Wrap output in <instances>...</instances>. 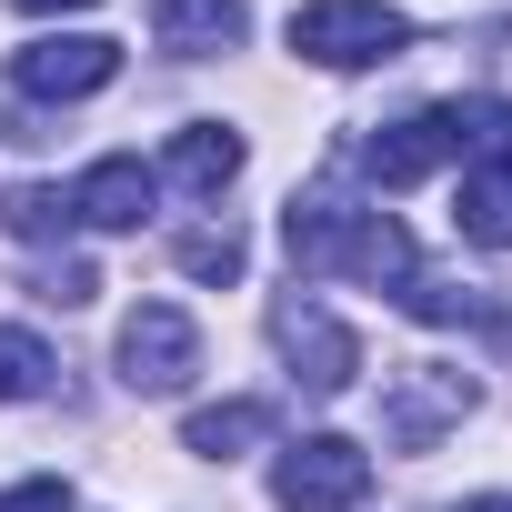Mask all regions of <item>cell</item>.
Wrapping results in <instances>:
<instances>
[{
  "label": "cell",
  "mask_w": 512,
  "mask_h": 512,
  "mask_svg": "<svg viewBox=\"0 0 512 512\" xmlns=\"http://www.w3.org/2000/svg\"><path fill=\"white\" fill-rule=\"evenodd\" d=\"M191 372H201L191 312H181V302H141V312L121 322V382H131V392H181Z\"/></svg>",
  "instance_id": "8992f818"
},
{
  "label": "cell",
  "mask_w": 512,
  "mask_h": 512,
  "mask_svg": "<svg viewBox=\"0 0 512 512\" xmlns=\"http://www.w3.org/2000/svg\"><path fill=\"white\" fill-rule=\"evenodd\" d=\"M462 512H512V492H482V502H462Z\"/></svg>",
  "instance_id": "44dd1931"
},
{
  "label": "cell",
  "mask_w": 512,
  "mask_h": 512,
  "mask_svg": "<svg viewBox=\"0 0 512 512\" xmlns=\"http://www.w3.org/2000/svg\"><path fill=\"white\" fill-rule=\"evenodd\" d=\"M282 241H292L302 272H352V282H382V292H402V272H412V231H402V221H382V211H342V201H322V191L292 201Z\"/></svg>",
  "instance_id": "6da1fadb"
},
{
  "label": "cell",
  "mask_w": 512,
  "mask_h": 512,
  "mask_svg": "<svg viewBox=\"0 0 512 512\" xmlns=\"http://www.w3.org/2000/svg\"><path fill=\"white\" fill-rule=\"evenodd\" d=\"M462 412H472V372H452V362H412V372L382 392V442H392V452H432Z\"/></svg>",
  "instance_id": "5b68a950"
},
{
  "label": "cell",
  "mask_w": 512,
  "mask_h": 512,
  "mask_svg": "<svg viewBox=\"0 0 512 512\" xmlns=\"http://www.w3.org/2000/svg\"><path fill=\"white\" fill-rule=\"evenodd\" d=\"M0 512H71V482H11V492H0Z\"/></svg>",
  "instance_id": "d6986e66"
},
{
  "label": "cell",
  "mask_w": 512,
  "mask_h": 512,
  "mask_svg": "<svg viewBox=\"0 0 512 512\" xmlns=\"http://www.w3.org/2000/svg\"><path fill=\"white\" fill-rule=\"evenodd\" d=\"M151 171L131 161V151H111V161H91L81 181H71V221H91V231H141L151 221Z\"/></svg>",
  "instance_id": "9c48e42d"
},
{
  "label": "cell",
  "mask_w": 512,
  "mask_h": 512,
  "mask_svg": "<svg viewBox=\"0 0 512 512\" xmlns=\"http://www.w3.org/2000/svg\"><path fill=\"white\" fill-rule=\"evenodd\" d=\"M41 382H51V352L31 332H0V402H31Z\"/></svg>",
  "instance_id": "2e32d148"
},
{
  "label": "cell",
  "mask_w": 512,
  "mask_h": 512,
  "mask_svg": "<svg viewBox=\"0 0 512 512\" xmlns=\"http://www.w3.org/2000/svg\"><path fill=\"white\" fill-rule=\"evenodd\" d=\"M452 151H462V121H452V111H402V121H382V131L362 141V171H372L382 191H412V181H432Z\"/></svg>",
  "instance_id": "52a82bcc"
},
{
  "label": "cell",
  "mask_w": 512,
  "mask_h": 512,
  "mask_svg": "<svg viewBox=\"0 0 512 512\" xmlns=\"http://www.w3.org/2000/svg\"><path fill=\"white\" fill-rule=\"evenodd\" d=\"M292 51L322 71H372L412 51V21L382 11V0H312V11H292Z\"/></svg>",
  "instance_id": "7a4b0ae2"
},
{
  "label": "cell",
  "mask_w": 512,
  "mask_h": 512,
  "mask_svg": "<svg viewBox=\"0 0 512 512\" xmlns=\"http://www.w3.org/2000/svg\"><path fill=\"white\" fill-rule=\"evenodd\" d=\"M91 292H101V272H91V262H51V272H41V302H61V312H81Z\"/></svg>",
  "instance_id": "ac0fdd59"
},
{
  "label": "cell",
  "mask_w": 512,
  "mask_h": 512,
  "mask_svg": "<svg viewBox=\"0 0 512 512\" xmlns=\"http://www.w3.org/2000/svg\"><path fill=\"white\" fill-rule=\"evenodd\" d=\"M452 231H462V241H482V251H512V171H482V161H472Z\"/></svg>",
  "instance_id": "4fadbf2b"
},
{
  "label": "cell",
  "mask_w": 512,
  "mask_h": 512,
  "mask_svg": "<svg viewBox=\"0 0 512 512\" xmlns=\"http://www.w3.org/2000/svg\"><path fill=\"white\" fill-rule=\"evenodd\" d=\"M111 81H121V41H101V31H51V41L11 51V91H31V101H91Z\"/></svg>",
  "instance_id": "277c9868"
},
{
  "label": "cell",
  "mask_w": 512,
  "mask_h": 512,
  "mask_svg": "<svg viewBox=\"0 0 512 512\" xmlns=\"http://www.w3.org/2000/svg\"><path fill=\"white\" fill-rule=\"evenodd\" d=\"M11 11H91V0H11Z\"/></svg>",
  "instance_id": "ffe728a7"
},
{
  "label": "cell",
  "mask_w": 512,
  "mask_h": 512,
  "mask_svg": "<svg viewBox=\"0 0 512 512\" xmlns=\"http://www.w3.org/2000/svg\"><path fill=\"white\" fill-rule=\"evenodd\" d=\"M181 442H191L201 462H231V452H251V442H272V402H211V412L181 422Z\"/></svg>",
  "instance_id": "7c38bea8"
},
{
  "label": "cell",
  "mask_w": 512,
  "mask_h": 512,
  "mask_svg": "<svg viewBox=\"0 0 512 512\" xmlns=\"http://www.w3.org/2000/svg\"><path fill=\"white\" fill-rule=\"evenodd\" d=\"M171 262H181L191 282H241L251 251H241V231H181V241H171Z\"/></svg>",
  "instance_id": "9a60e30c"
},
{
  "label": "cell",
  "mask_w": 512,
  "mask_h": 512,
  "mask_svg": "<svg viewBox=\"0 0 512 512\" xmlns=\"http://www.w3.org/2000/svg\"><path fill=\"white\" fill-rule=\"evenodd\" d=\"M372 492V452L342 442V432H302L282 462H272V502L282 512H352Z\"/></svg>",
  "instance_id": "3957f363"
},
{
  "label": "cell",
  "mask_w": 512,
  "mask_h": 512,
  "mask_svg": "<svg viewBox=\"0 0 512 512\" xmlns=\"http://www.w3.org/2000/svg\"><path fill=\"white\" fill-rule=\"evenodd\" d=\"M282 352H292V382H312V392H352V372H362V342L312 302H282Z\"/></svg>",
  "instance_id": "ba28073f"
},
{
  "label": "cell",
  "mask_w": 512,
  "mask_h": 512,
  "mask_svg": "<svg viewBox=\"0 0 512 512\" xmlns=\"http://www.w3.org/2000/svg\"><path fill=\"white\" fill-rule=\"evenodd\" d=\"M161 171H171L181 191H221V181L241 171V131H221V121H191V131H171Z\"/></svg>",
  "instance_id": "8fae6325"
},
{
  "label": "cell",
  "mask_w": 512,
  "mask_h": 512,
  "mask_svg": "<svg viewBox=\"0 0 512 512\" xmlns=\"http://www.w3.org/2000/svg\"><path fill=\"white\" fill-rule=\"evenodd\" d=\"M452 121H462V151L482 171H512V101H462Z\"/></svg>",
  "instance_id": "5bb4252c"
},
{
  "label": "cell",
  "mask_w": 512,
  "mask_h": 512,
  "mask_svg": "<svg viewBox=\"0 0 512 512\" xmlns=\"http://www.w3.org/2000/svg\"><path fill=\"white\" fill-rule=\"evenodd\" d=\"M0 221H11L21 241H51V231L71 221V191H11V201H0Z\"/></svg>",
  "instance_id": "e0dca14e"
},
{
  "label": "cell",
  "mask_w": 512,
  "mask_h": 512,
  "mask_svg": "<svg viewBox=\"0 0 512 512\" xmlns=\"http://www.w3.org/2000/svg\"><path fill=\"white\" fill-rule=\"evenodd\" d=\"M151 31H161V51L211 61V51H241L251 11H241V0H151Z\"/></svg>",
  "instance_id": "30bf717a"
}]
</instances>
